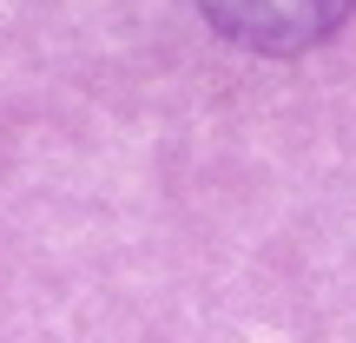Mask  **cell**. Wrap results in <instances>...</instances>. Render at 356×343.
<instances>
[{"label":"cell","mask_w":356,"mask_h":343,"mask_svg":"<svg viewBox=\"0 0 356 343\" xmlns=\"http://www.w3.org/2000/svg\"><path fill=\"white\" fill-rule=\"evenodd\" d=\"M204 20L251 53H297L350 20L356 0H198Z\"/></svg>","instance_id":"obj_1"}]
</instances>
